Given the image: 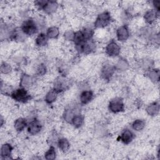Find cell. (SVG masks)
<instances>
[{"label":"cell","instance_id":"16","mask_svg":"<svg viewBox=\"0 0 160 160\" xmlns=\"http://www.w3.org/2000/svg\"><path fill=\"white\" fill-rule=\"evenodd\" d=\"M34 78L29 74H23L21 78L20 86L21 88H29L34 83Z\"/></svg>","mask_w":160,"mask_h":160},{"label":"cell","instance_id":"13","mask_svg":"<svg viewBox=\"0 0 160 160\" xmlns=\"http://www.w3.org/2000/svg\"><path fill=\"white\" fill-rule=\"evenodd\" d=\"M158 17V12L156 10H148L147 11L144 16L145 21L149 23L152 24L155 22Z\"/></svg>","mask_w":160,"mask_h":160},{"label":"cell","instance_id":"11","mask_svg":"<svg viewBox=\"0 0 160 160\" xmlns=\"http://www.w3.org/2000/svg\"><path fill=\"white\" fill-rule=\"evenodd\" d=\"M134 138V135L133 132L128 129H126L125 130H124L119 136L120 140L125 144H128L129 143H130L132 141Z\"/></svg>","mask_w":160,"mask_h":160},{"label":"cell","instance_id":"15","mask_svg":"<svg viewBox=\"0 0 160 160\" xmlns=\"http://www.w3.org/2000/svg\"><path fill=\"white\" fill-rule=\"evenodd\" d=\"M58 8V4L54 1H47L46 4L43 7L42 9L47 14H51L54 12Z\"/></svg>","mask_w":160,"mask_h":160},{"label":"cell","instance_id":"30","mask_svg":"<svg viewBox=\"0 0 160 160\" xmlns=\"http://www.w3.org/2000/svg\"><path fill=\"white\" fill-rule=\"evenodd\" d=\"M46 67L44 64H40L36 69V74L39 76H43L46 72Z\"/></svg>","mask_w":160,"mask_h":160},{"label":"cell","instance_id":"18","mask_svg":"<svg viewBox=\"0 0 160 160\" xmlns=\"http://www.w3.org/2000/svg\"><path fill=\"white\" fill-rule=\"evenodd\" d=\"M72 41L76 46H78L84 42L85 41H87L85 38L84 34L82 32V30L81 31H78L74 32Z\"/></svg>","mask_w":160,"mask_h":160},{"label":"cell","instance_id":"7","mask_svg":"<svg viewBox=\"0 0 160 160\" xmlns=\"http://www.w3.org/2000/svg\"><path fill=\"white\" fill-rule=\"evenodd\" d=\"M116 36L118 40L121 42L126 41L129 36V29L126 25L119 27L116 30Z\"/></svg>","mask_w":160,"mask_h":160},{"label":"cell","instance_id":"19","mask_svg":"<svg viewBox=\"0 0 160 160\" xmlns=\"http://www.w3.org/2000/svg\"><path fill=\"white\" fill-rule=\"evenodd\" d=\"M27 121L26 119L23 118H18L14 124V126L15 129L18 131V132H21L22 130H24V129L27 126Z\"/></svg>","mask_w":160,"mask_h":160},{"label":"cell","instance_id":"3","mask_svg":"<svg viewBox=\"0 0 160 160\" xmlns=\"http://www.w3.org/2000/svg\"><path fill=\"white\" fill-rule=\"evenodd\" d=\"M111 16L110 13L108 11L102 12L98 16L94 22V27L96 28H104L111 22Z\"/></svg>","mask_w":160,"mask_h":160},{"label":"cell","instance_id":"6","mask_svg":"<svg viewBox=\"0 0 160 160\" xmlns=\"http://www.w3.org/2000/svg\"><path fill=\"white\" fill-rule=\"evenodd\" d=\"M120 47L116 42L112 40L110 41L106 47V53L111 57L117 56L120 52Z\"/></svg>","mask_w":160,"mask_h":160},{"label":"cell","instance_id":"21","mask_svg":"<svg viewBox=\"0 0 160 160\" xmlns=\"http://www.w3.org/2000/svg\"><path fill=\"white\" fill-rule=\"evenodd\" d=\"M46 34L49 39H55L58 37L59 34V30L57 27H50L47 29Z\"/></svg>","mask_w":160,"mask_h":160},{"label":"cell","instance_id":"17","mask_svg":"<svg viewBox=\"0 0 160 160\" xmlns=\"http://www.w3.org/2000/svg\"><path fill=\"white\" fill-rule=\"evenodd\" d=\"M93 98V93L91 91H83L80 94V101L82 104L89 103Z\"/></svg>","mask_w":160,"mask_h":160},{"label":"cell","instance_id":"22","mask_svg":"<svg viewBox=\"0 0 160 160\" xmlns=\"http://www.w3.org/2000/svg\"><path fill=\"white\" fill-rule=\"evenodd\" d=\"M48 36L44 33H40L36 38V44L38 46L42 47L48 43Z\"/></svg>","mask_w":160,"mask_h":160},{"label":"cell","instance_id":"20","mask_svg":"<svg viewBox=\"0 0 160 160\" xmlns=\"http://www.w3.org/2000/svg\"><path fill=\"white\" fill-rule=\"evenodd\" d=\"M59 92L58 91H56L55 89H52L51 90H50L46 95L45 96V101L48 103V104H51L53 102H54L58 97V94Z\"/></svg>","mask_w":160,"mask_h":160},{"label":"cell","instance_id":"9","mask_svg":"<svg viewBox=\"0 0 160 160\" xmlns=\"http://www.w3.org/2000/svg\"><path fill=\"white\" fill-rule=\"evenodd\" d=\"M115 66H113L109 64H107L103 66L101 69V76L105 80H109L115 71Z\"/></svg>","mask_w":160,"mask_h":160},{"label":"cell","instance_id":"23","mask_svg":"<svg viewBox=\"0 0 160 160\" xmlns=\"http://www.w3.org/2000/svg\"><path fill=\"white\" fill-rule=\"evenodd\" d=\"M58 146L60 150L63 152H66L69 149L70 147V144L67 139L61 138L58 141Z\"/></svg>","mask_w":160,"mask_h":160},{"label":"cell","instance_id":"24","mask_svg":"<svg viewBox=\"0 0 160 160\" xmlns=\"http://www.w3.org/2000/svg\"><path fill=\"white\" fill-rule=\"evenodd\" d=\"M146 122L142 119H136L132 124V128L136 131H140L145 127Z\"/></svg>","mask_w":160,"mask_h":160},{"label":"cell","instance_id":"5","mask_svg":"<svg viewBox=\"0 0 160 160\" xmlns=\"http://www.w3.org/2000/svg\"><path fill=\"white\" fill-rule=\"evenodd\" d=\"M124 108V105L123 101L121 98H114L112 99L109 102V109L114 113H118L123 111Z\"/></svg>","mask_w":160,"mask_h":160},{"label":"cell","instance_id":"8","mask_svg":"<svg viewBox=\"0 0 160 160\" xmlns=\"http://www.w3.org/2000/svg\"><path fill=\"white\" fill-rule=\"evenodd\" d=\"M42 129V124L40 121L36 119L31 121L28 125V131L31 135H36L39 133Z\"/></svg>","mask_w":160,"mask_h":160},{"label":"cell","instance_id":"1","mask_svg":"<svg viewBox=\"0 0 160 160\" xmlns=\"http://www.w3.org/2000/svg\"><path fill=\"white\" fill-rule=\"evenodd\" d=\"M11 96L13 99L19 102H26L31 99V96L24 88H20L13 91Z\"/></svg>","mask_w":160,"mask_h":160},{"label":"cell","instance_id":"10","mask_svg":"<svg viewBox=\"0 0 160 160\" xmlns=\"http://www.w3.org/2000/svg\"><path fill=\"white\" fill-rule=\"evenodd\" d=\"M69 85V82L68 79L60 77L56 80L54 89H55L56 91L60 92L65 90V89H66Z\"/></svg>","mask_w":160,"mask_h":160},{"label":"cell","instance_id":"2","mask_svg":"<svg viewBox=\"0 0 160 160\" xmlns=\"http://www.w3.org/2000/svg\"><path fill=\"white\" fill-rule=\"evenodd\" d=\"M21 29L26 35L28 36L33 35L38 31L35 21L32 19H29L24 21L21 25Z\"/></svg>","mask_w":160,"mask_h":160},{"label":"cell","instance_id":"14","mask_svg":"<svg viewBox=\"0 0 160 160\" xmlns=\"http://www.w3.org/2000/svg\"><path fill=\"white\" fill-rule=\"evenodd\" d=\"M146 112L151 116H156L159 111V104L157 102H154L149 104L146 108Z\"/></svg>","mask_w":160,"mask_h":160},{"label":"cell","instance_id":"28","mask_svg":"<svg viewBox=\"0 0 160 160\" xmlns=\"http://www.w3.org/2000/svg\"><path fill=\"white\" fill-rule=\"evenodd\" d=\"M56 153L55 151V148L51 146L49 149L45 152L44 154V158L46 159H49V160H52L56 158Z\"/></svg>","mask_w":160,"mask_h":160},{"label":"cell","instance_id":"12","mask_svg":"<svg viewBox=\"0 0 160 160\" xmlns=\"http://www.w3.org/2000/svg\"><path fill=\"white\" fill-rule=\"evenodd\" d=\"M12 147L8 143H5L2 145L1 148V157L2 159H7L11 158Z\"/></svg>","mask_w":160,"mask_h":160},{"label":"cell","instance_id":"31","mask_svg":"<svg viewBox=\"0 0 160 160\" xmlns=\"http://www.w3.org/2000/svg\"><path fill=\"white\" fill-rule=\"evenodd\" d=\"M74 115L75 114L72 112V110L68 109V110H66L65 111V113L64 114V118L67 122H71V120Z\"/></svg>","mask_w":160,"mask_h":160},{"label":"cell","instance_id":"29","mask_svg":"<svg viewBox=\"0 0 160 160\" xmlns=\"http://www.w3.org/2000/svg\"><path fill=\"white\" fill-rule=\"evenodd\" d=\"M11 71V66L9 64L3 62L1 65V72L2 74H9Z\"/></svg>","mask_w":160,"mask_h":160},{"label":"cell","instance_id":"25","mask_svg":"<svg viewBox=\"0 0 160 160\" xmlns=\"http://www.w3.org/2000/svg\"><path fill=\"white\" fill-rule=\"evenodd\" d=\"M159 70L158 69H151L149 71L148 73V76L149 79L154 82H158L159 80Z\"/></svg>","mask_w":160,"mask_h":160},{"label":"cell","instance_id":"32","mask_svg":"<svg viewBox=\"0 0 160 160\" xmlns=\"http://www.w3.org/2000/svg\"><path fill=\"white\" fill-rule=\"evenodd\" d=\"M74 32L71 31H68L64 33V38L67 40H72Z\"/></svg>","mask_w":160,"mask_h":160},{"label":"cell","instance_id":"4","mask_svg":"<svg viewBox=\"0 0 160 160\" xmlns=\"http://www.w3.org/2000/svg\"><path fill=\"white\" fill-rule=\"evenodd\" d=\"M76 48L80 53L87 54L95 49L96 44L92 39H89L85 41L78 46H76Z\"/></svg>","mask_w":160,"mask_h":160},{"label":"cell","instance_id":"26","mask_svg":"<svg viewBox=\"0 0 160 160\" xmlns=\"http://www.w3.org/2000/svg\"><path fill=\"white\" fill-rule=\"evenodd\" d=\"M84 118L80 114H76L74 116L71 120V123L75 126L76 128H79L82 126L83 123Z\"/></svg>","mask_w":160,"mask_h":160},{"label":"cell","instance_id":"27","mask_svg":"<svg viewBox=\"0 0 160 160\" xmlns=\"http://www.w3.org/2000/svg\"><path fill=\"white\" fill-rule=\"evenodd\" d=\"M128 67L129 64L128 61L124 59H121L118 61L115 68L121 71H125L128 68Z\"/></svg>","mask_w":160,"mask_h":160},{"label":"cell","instance_id":"33","mask_svg":"<svg viewBox=\"0 0 160 160\" xmlns=\"http://www.w3.org/2000/svg\"><path fill=\"white\" fill-rule=\"evenodd\" d=\"M152 4L154 8L156 9V11L158 12L160 9V1H153Z\"/></svg>","mask_w":160,"mask_h":160}]
</instances>
